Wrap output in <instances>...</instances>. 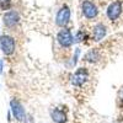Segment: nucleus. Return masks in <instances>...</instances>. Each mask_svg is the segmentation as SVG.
<instances>
[{"label":"nucleus","instance_id":"nucleus-1","mask_svg":"<svg viewBox=\"0 0 123 123\" xmlns=\"http://www.w3.org/2000/svg\"><path fill=\"white\" fill-rule=\"evenodd\" d=\"M57 39H58V43L64 48H69L74 43V36L71 33V31L68 28H64V27L58 32Z\"/></svg>","mask_w":123,"mask_h":123},{"label":"nucleus","instance_id":"nucleus-2","mask_svg":"<svg viewBox=\"0 0 123 123\" xmlns=\"http://www.w3.org/2000/svg\"><path fill=\"white\" fill-rule=\"evenodd\" d=\"M122 11H123V4L119 0H116V1L111 3L106 10V15L108 17V20L111 21H116L118 20V17L122 15Z\"/></svg>","mask_w":123,"mask_h":123},{"label":"nucleus","instance_id":"nucleus-3","mask_svg":"<svg viewBox=\"0 0 123 123\" xmlns=\"http://www.w3.org/2000/svg\"><path fill=\"white\" fill-rule=\"evenodd\" d=\"M81 11H83V15L87 20H92L98 15L97 6L92 1H90V0H84V1L81 3Z\"/></svg>","mask_w":123,"mask_h":123},{"label":"nucleus","instance_id":"nucleus-4","mask_svg":"<svg viewBox=\"0 0 123 123\" xmlns=\"http://www.w3.org/2000/svg\"><path fill=\"white\" fill-rule=\"evenodd\" d=\"M89 79V71L86 68H79L71 76V84L75 86H83Z\"/></svg>","mask_w":123,"mask_h":123},{"label":"nucleus","instance_id":"nucleus-5","mask_svg":"<svg viewBox=\"0 0 123 123\" xmlns=\"http://www.w3.org/2000/svg\"><path fill=\"white\" fill-rule=\"evenodd\" d=\"M70 21V9L64 5L59 9V11L57 14V17H55V24L59 26V27H65Z\"/></svg>","mask_w":123,"mask_h":123},{"label":"nucleus","instance_id":"nucleus-6","mask_svg":"<svg viewBox=\"0 0 123 123\" xmlns=\"http://www.w3.org/2000/svg\"><path fill=\"white\" fill-rule=\"evenodd\" d=\"M0 48H1L3 53L6 55H10L14 53L15 50V41L10 36H1L0 37Z\"/></svg>","mask_w":123,"mask_h":123},{"label":"nucleus","instance_id":"nucleus-7","mask_svg":"<svg viewBox=\"0 0 123 123\" xmlns=\"http://www.w3.org/2000/svg\"><path fill=\"white\" fill-rule=\"evenodd\" d=\"M10 107H11V112H12L14 117H15L17 121H20V122L25 121V118H26L25 108L22 107V105L20 104L18 101L11 100V101H10Z\"/></svg>","mask_w":123,"mask_h":123},{"label":"nucleus","instance_id":"nucleus-8","mask_svg":"<svg viewBox=\"0 0 123 123\" xmlns=\"http://www.w3.org/2000/svg\"><path fill=\"white\" fill-rule=\"evenodd\" d=\"M106 33H107V28L104 24H97V25L94 26V28H92V38H94V41H96V42L104 39Z\"/></svg>","mask_w":123,"mask_h":123},{"label":"nucleus","instance_id":"nucleus-9","mask_svg":"<svg viewBox=\"0 0 123 123\" xmlns=\"http://www.w3.org/2000/svg\"><path fill=\"white\" fill-rule=\"evenodd\" d=\"M50 117H52L53 122H55V123H67V121H68L65 112L59 108H53L50 111Z\"/></svg>","mask_w":123,"mask_h":123},{"label":"nucleus","instance_id":"nucleus-10","mask_svg":"<svg viewBox=\"0 0 123 123\" xmlns=\"http://www.w3.org/2000/svg\"><path fill=\"white\" fill-rule=\"evenodd\" d=\"M20 21V16L16 11H9L4 16V22L7 27H12Z\"/></svg>","mask_w":123,"mask_h":123},{"label":"nucleus","instance_id":"nucleus-11","mask_svg":"<svg viewBox=\"0 0 123 123\" xmlns=\"http://www.w3.org/2000/svg\"><path fill=\"white\" fill-rule=\"evenodd\" d=\"M86 62H89V63H96V62L100 59V53L98 50L96 49H91L89 50V52L85 54V58H84Z\"/></svg>","mask_w":123,"mask_h":123},{"label":"nucleus","instance_id":"nucleus-12","mask_svg":"<svg viewBox=\"0 0 123 123\" xmlns=\"http://www.w3.org/2000/svg\"><path fill=\"white\" fill-rule=\"evenodd\" d=\"M79 53H80V49L78 48L76 50H75V55H74V64L78 62V58H79Z\"/></svg>","mask_w":123,"mask_h":123},{"label":"nucleus","instance_id":"nucleus-13","mask_svg":"<svg viewBox=\"0 0 123 123\" xmlns=\"http://www.w3.org/2000/svg\"><path fill=\"white\" fill-rule=\"evenodd\" d=\"M1 73H3V62L0 60V74H1Z\"/></svg>","mask_w":123,"mask_h":123},{"label":"nucleus","instance_id":"nucleus-14","mask_svg":"<svg viewBox=\"0 0 123 123\" xmlns=\"http://www.w3.org/2000/svg\"><path fill=\"white\" fill-rule=\"evenodd\" d=\"M7 121H9V122L11 121V115H10V112H9V113H7Z\"/></svg>","mask_w":123,"mask_h":123}]
</instances>
